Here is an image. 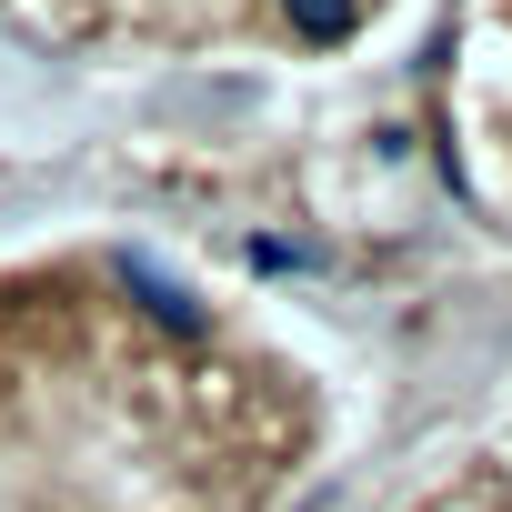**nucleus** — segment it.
Segmentation results:
<instances>
[{"label":"nucleus","instance_id":"nucleus-1","mask_svg":"<svg viewBox=\"0 0 512 512\" xmlns=\"http://www.w3.org/2000/svg\"><path fill=\"white\" fill-rule=\"evenodd\" d=\"M282 11H292L302 41H342V31L362 21V0H282Z\"/></svg>","mask_w":512,"mask_h":512}]
</instances>
